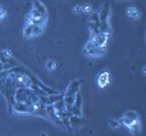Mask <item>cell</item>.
Instances as JSON below:
<instances>
[{
	"mask_svg": "<svg viewBox=\"0 0 146 136\" xmlns=\"http://www.w3.org/2000/svg\"><path fill=\"white\" fill-rule=\"evenodd\" d=\"M119 125L124 127L131 134H139L143 128L141 116L135 111L129 110L119 118Z\"/></svg>",
	"mask_w": 146,
	"mask_h": 136,
	"instance_id": "6da1fadb",
	"label": "cell"
},
{
	"mask_svg": "<svg viewBox=\"0 0 146 136\" xmlns=\"http://www.w3.org/2000/svg\"><path fill=\"white\" fill-rule=\"evenodd\" d=\"M110 83V73L107 70H103L100 72V74L97 76V84L99 88L104 89Z\"/></svg>",
	"mask_w": 146,
	"mask_h": 136,
	"instance_id": "7a4b0ae2",
	"label": "cell"
}]
</instances>
